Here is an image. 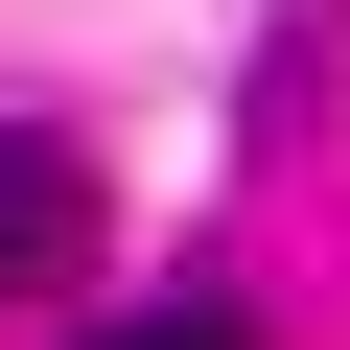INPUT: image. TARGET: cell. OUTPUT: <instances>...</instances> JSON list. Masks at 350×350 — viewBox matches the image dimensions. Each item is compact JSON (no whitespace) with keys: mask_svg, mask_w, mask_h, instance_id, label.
<instances>
[{"mask_svg":"<svg viewBox=\"0 0 350 350\" xmlns=\"http://www.w3.org/2000/svg\"><path fill=\"white\" fill-rule=\"evenodd\" d=\"M70 257H94V163H70L47 117H0V304H47Z\"/></svg>","mask_w":350,"mask_h":350,"instance_id":"1","label":"cell"},{"mask_svg":"<svg viewBox=\"0 0 350 350\" xmlns=\"http://www.w3.org/2000/svg\"><path fill=\"white\" fill-rule=\"evenodd\" d=\"M94 350H257V304H234V280H163V304H117Z\"/></svg>","mask_w":350,"mask_h":350,"instance_id":"2","label":"cell"}]
</instances>
